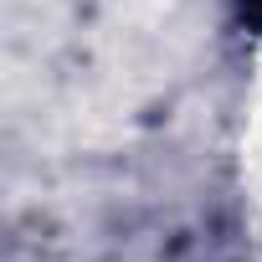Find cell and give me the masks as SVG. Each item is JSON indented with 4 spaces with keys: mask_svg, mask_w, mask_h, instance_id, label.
Returning a JSON list of instances; mask_svg holds the SVG:
<instances>
[{
    "mask_svg": "<svg viewBox=\"0 0 262 262\" xmlns=\"http://www.w3.org/2000/svg\"><path fill=\"white\" fill-rule=\"evenodd\" d=\"M242 11H247V21H257V26H262V0H242Z\"/></svg>",
    "mask_w": 262,
    "mask_h": 262,
    "instance_id": "6da1fadb",
    "label": "cell"
}]
</instances>
